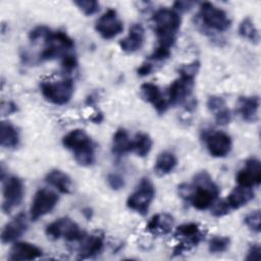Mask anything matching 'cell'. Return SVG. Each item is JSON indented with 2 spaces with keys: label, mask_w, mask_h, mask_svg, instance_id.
<instances>
[{
  "label": "cell",
  "mask_w": 261,
  "mask_h": 261,
  "mask_svg": "<svg viewBox=\"0 0 261 261\" xmlns=\"http://www.w3.org/2000/svg\"><path fill=\"white\" fill-rule=\"evenodd\" d=\"M196 3L193 2V1H176L173 3V7H174V10L177 12H187L189 11L191 8H193V6L195 5Z\"/></svg>",
  "instance_id": "60d3db41"
},
{
  "label": "cell",
  "mask_w": 261,
  "mask_h": 261,
  "mask_svg": "<svg viewBox=\"0 0 261 261\" xmlns=\"http://www.w3.org/2000/svg\"><path fill=\"white\" fill-rule=\"evenodd\" d=\"M44 48L38 56V62L51 61L62 58L74 47L73 40L62 31L50 30L43 40Z\"/></svg>",
  "instance_id": "277c9868"
},
{
  "label": "cell",
  "mask_w": 261,
  "mask_h": 261,
  "mask_svg": "<svg viewBox=\"0 0 261 261\" xmlns=\"http://www.w3.org/2000/svg\"><path fill=\"white\" fill-rule=\"evenodd\" d=\"M133 141L129 139L127 132L120 127L113 135L112 139V153L116 157H121L132 151Z\"/></svg>",
  "instance_id": "484cf974"
},
{
  "label": "cell",
  "mask_w": 261,
  "mask_h": 261,
  "mask_svg": "<svg viewBox=\"0 0 261 261\" xmlns=\"http://www.w3.org/2000/svg\"><path fill=\"white\" fill-rule=\"evenodd\" d=\"M59 198L56 193L48 189H40L36 192L31 208L30 217L33 221H37L39 218L50 213L56 206Z\"/></svg>",
  "instance_id": "30bf717a"
},
{
  "label": "cell",
  "mask_w": 261,
  "mask_h": 261,
  "mask_svg": "<svg viewBox=\"0 0 261 261\" xmlns=\"http://www.w3.org/2000/svg\"><path fill=\"white\" fill-rule=\"evenodd\" d=\"M199 68H200V62L198 60H194L190 63L180 65L178 68V73L179 75H187L195 79L199 71Z\"/></svg>",
  "instance_id": "836d02e7"
},
{
  "label": "cell",
  "mask_w": 261,
  "mask_h": 261,
  "mask_svg": "<svg viewBox=\"0 0 261 261\" xmlns=\"http://www.w3.org/2000/svg\"><path fill=\"white\" fill-rule=\"evenodd\" d=\"M191 188L192 191L187 202H190L192 206L198 210L210 208L215 203L220 193L219 187L206 170L199 171L195 174Z\"/></svg>",
  "instance_id": "6da1fadb"
},
{
  "label": "cell",
  "mask_w": 261,
  "mask_h": 261,
  "mask_svg": "<svg viewBox=\"0 0 261 261\" xmlns=\"http://www.w3.org/2000/svg\"><path fill=\"white\" fill-rule=\"evenodd\" d=\"M239 186L253 188L259 186L261 181V163L257 158H249L246 160L243 168L236 175Z\"/></svg>",
  "instance_id": "9a60e30c"
},
{
  "label": "cell",
  "mask_w": 261,
  "mask_h": 261,
  "mask_svg": "<svg viewBox=\"0 0 261 261\" xmlns=\"http://www.w3.org/2000/svg\"><path fill=\"white\" fill-rule=\"evenodd\" d=\"M230 245V239L226 236H215L208 243V250L212 254L225 252Z\"/></svg>",
  "instance_id": "4dcf8cb0"
},
{
  "label": "cell",
  "mask_w": 261,
  "mask_h": 261,
  "mask_svg": "<svg viewBox=\"0 0 261 261\" xmlns=\"http://www.w3.org/2000/svg\"><path fill=\"white\" fill-rule=\"evenodd\" d=\"M95 29L103 39L110 40L123 31V23L117 15V12L109 8L98 18Z\"/></svg>",
  "instance_id": "4fadbf2b"
},
{
  "label": "cell",
  "mask_w": 261,
  "mask_h": 261,
  "mask_svg": "<svg viewBox=\"0 0 261 261\" xmlns=\"http://www.w3.org/2000/svg\"><path fill=\"white\" fill-rule=\"evenodd\" d=\"M195 79L187 75H179L174 80L167 91L168 105H179L188 102L193 93Z\"/></svg>",
  "instance_id": "7c38bea8"
},
{
  "label": "cell",
  "mask_w": 261,
  "mask_h": 261,
  "mask_svg": "<svg viewBox=\"0 0 261 261\" xmlns=\"http://www.w3.org/2000/svg\"><path fill=\"white\" fill-rule=\"evenodd\" d=\"M17 110V107L14 103L12 102H6V103H2V107H1V111H2V114L4 115H9L13 112H15Z\"/></svg>",
  "instance_id": "7bdbcfd3"
},
{
  "label": "cell",
  "mask_w": 261,
  "mask_h": 261,
  "mask_svg": "<svg viewBox=\"0 0 261 261\" xmlns=\"http://www.w3.org/2000/svg\"><path fill=\"white\" fill-rule=\"evenodd\" d=\"M61 67L64 72H71L77 66V60L73 53H68L61 59Z\"/></svg>",
  "instance_id": "8d00e7d4"
},
{
  "label": "cell",
  "mask_w": 261,
  "mask_h": 261,
  "mask_svg": "<svg viewBox=\"0 0 261 261\" xmlns=\"http://www.w3.org/2000/svg\"><path fill=\"white\" fill-rule=\"evenodd\" d=\"M230 210L231 209L228 206L227 202L226 201H221V202H218V203L212 205L211 214L215 217H222V216L228 214Z\"/></svg>",
  "instance_id": "f35d334b"
},
{
  "label": "cell",
  "mask_w": 261,
  "mask_h": 261,
  "mask_svg": "<svg viewBox=\"0 0 261 261\" xmlns=\"http://www.w3.org/2000/svg\"><path fill=\"white\" fill-rule=\"evenodd\" d=\"M261 258V248L258 244H254L248 250L246 260L247 261H258Z\"/></svg>",
  "instance_id": "ab89813d"
},
{
  "label": "cell",
  "mask_w": 261,
  "mask_h": 261,
  "mask_svg": "<svg viewBox=\"0 0 261 261\" xmlns=\"http://www.w3.org/2000/svg\"><path fill=\"white\" fill-rule=\"evenodd\" d=\"M45 181L62 194H69L71 192V179L68 174L60 169L50 170L45 176Z\"/></svg>",
  "instance_id": "d4e9b609"
},
{
  "label": "cell",
  "mask_w": 261,
  "mask_h": 261,
  "mask_svg": "<svg viewBox=\"0 0 261 261\" xmlns=\"http://www.w3.org/2000/svg\"><path fill=\"white\" fill-rule=\"evenodd\" d=\"M106 180H107V184H108L109 188L114 190V191H119V190L123 189V187L125 185L123 176L120 175L119 173H115V172L109 173L107 175Z\"/></svg>",
  "instance_id": "d590c367"
},
{
  "label": "cell",
  "mask_w": 261,
  "mask_h": 261,
  "mask_svg": "<svg viewBox=\"0 0 261 261\" xmlns=\"http://www.w3.org/2000/svg\"><path fill=\"white\" fill-rule=\"evenodd\" d=\"M0 144L4 148L12 149L19 144V134L13 124L2 121L0 126Z\"/></svg>",
  "instance_id": "83f0119b"
},
{
  "label": "cell",
  "mask_w": 261,
  "mask_h": 261,
  "mask_svg": "<svg viewBox=\"0 0 261 261\" xmlns=\"http://www.w3.org/2000/svg\"><path fill=\"white\" fill-rule=\"evenodd\" d=\"M260 99L258 96H242L238 100V112L245 121L255 122L258 119Z\"/></svg>",
  "instance_id": "7402d4cb"
},
{
  "label": "cell",
  "mask_w": 261,
  "mask_h": 261,
  "mask_svg": "<svg viewBox=\"0 0 261 261\" xmlns=\"http://www.w3.org/2000/svg\"><path fill=\"white\" fill-rule=\"evenodd\" d=\"M253 199H254V191L252 188L238 186L229 193L225 201L227 202L230 209L236 210L247 205Z\"/></svg>",
  "instance_id": "cb8c5ba5"
},
{
  "label": "cell",
  "mask_w": 261,
  "mask_h": 261,
  "mask_svg": "<svg viewBox=\"0 0 261 261\" xmlns=\"http://www.w3.org/2000/svg\"><path fill=\"white\" fill-rule=\"evenodd\" d=\"M152 20L158 45L170 49L175 43L176 35L181 23V18L178 12L173 9L163 7L155 11Z\"/></svg>",
  "instance_id": "7a4b0ae2"
},
{
  "label": "cell",
  "mask_w": 261,
  "mask_h": 261,
  "mask_svg": "<svg viewBox=\"0 0 261 261\" xmlns=\"http://www.w3.org/2000/svg\"><path fill=\"white\" fill-rule=\"evenodd\" d=\"M174 224L173 217L168 213L154 215L146 225V230L155 236H164L171 231Z\"/></svg>",
  "instance_id": "603a6c76"
},
{
  "label": "cell",
  "mask_w": 261,
  "mask_h": 261,
  "mask_svg": "<svg viewBox=\"0 0 261 261\" xmlns=\"http://www.w3.org/2000/svg\"><path fill=\"white\" fill-rule=\"evenodd\" d=\"M104 247V234L101 232H95L90 236H86L80 241L79 259H89L100 254Z\"/></svg>",
  "instance_id": "e0dca14e"
},
{
  "label": "cell",
  "mask_w": 261,
  "mask_h": 261,
  "mask_svg": "<svg viewBox=\"0 0 261 261\" xmlns=\"http://www.w3.org/2000/svg\"><path fill=\"white\" fill-rule=\"evenodd\" d=\"M153 69H154V67H153L152 63H150V62H144V63H142V64L138 67L137 72H138V74H139L140 76H147V75H149V74L153 71Z\"/></svg>",
  "instance_id": "b9f144b4"
},
{
  "label": "cell",
  "mask_w": 261,
  "mask_h": 261,
  "mask_svg": "<svg viewBox=\"0 0 261 261\" xmlns=\"http://www.w3.org/2000/svg\"><path fill=\"white\" fill-rule=\"evenodd\" d=\"M82 213H83V215H84L88 220H91V218H92V216H93V210H92L91 208H89V207L84 208V209L82 210Z\"/></svg>",
  "instance_id": "ee69618b"
},
{
  "label": "cell",
  "mask_w": 261,
  "mask_h": 261,
  "mask_svg": "<svg viewBox=\"0 0 261 261\" xmlns=\"http://www.w3.org/2000/svg\"><path fill=\"white\" fill-rule=\"evenodd\" d=\"M177 165V159L175 155L169 151L161 152L154 165V171L158 176H164L174 170Z\"/></svg>",
  "instance_id": "4316f807"
},
{
  "label": "cell",
  "mask_w": 261,
  "mask_h": 261,
  "mask_svg": "<svg viewBox=\"0 0 261 261\" xmlns=\"http://www.w3.org/2000/svg\"><path fill=\"white\" fill-rule=\"evenodd\" d=\"M3 181L2 210L4 213L8 214L21 203L24 188L22 180L15 175H10Z\"/></svg>",
  "instance_id": "9c48e42d"
},
{
  "label": "cell",
  "mask_w": 261,
  "mask_h": 261,
  "mask_svg": "<svg viewBox=\"0 0 261 261\" xmlns=\"http://www.w3.org/2000/svg\"><path fill=\"white\" fill-rule=\"evenodd\" d=\"M62 144L73 153L74 160L80 165L91 166L95 162L96 145L84 129L70 130L62 138Z\"/></svg>",
  "instance_id": "3957f363"
},
{
  "label": "cell",
  "mask_w": 261,
  "mask_h": 261,
  "mask_svg": "<svg viewBox=\"0 0 261 261\" xmlns=\"http://www.w3.org/2000/svg\"><path fill=\"white\" fill-rule=\"evenodd\" d=\"M45 232L51 240L64 239L67 242H80L86 234L81 230L80 226L68 217H61L51 222L47 225Z\"/></svg>",
  "instance_id": "ba28073f"
},
{
  "label": "cell",
  "mask_w": 261,
  "mask_h": 261,
  "mask_svg": "<svg viewBox=\"0 0 261 261\" xmlns=\"http://www.w3.org/2000/svg\"><path fill=\"white\" fill-rule=\"evenodd\" d=\"M156 190L149 177H143L136 190L128 196L126 206L141 215H146L155 198Z\"/></svg>",
  "instance_id": "5b68a950"
},
{
  "label": "cell",
  "mask_w": 261,
  "mask_h": 261,
  "mask_svg": "<svg viewBox=\"0 0 261 261\" xmlns=\"http://www.w3.org/2000/svg\"><path fill=\"white\" fill-rule=\"evenodd\" d=\"M199 18L201 23L216 32H225L231 25V20L227 13L211 2H202L200 4Z\"/></svg>",
  "instance_id": "8992f818"
},
{
  "label": "cell",
  "mask_w": 261,
  "mask_h": 261,
  "mask_svg": "<svg viewBox=\"0 0 261 261\" xmlns=\"http://www.w3.org/2000/svg\"><path fill=\"white\" fill-rule=\"evenodd\" d=\"M207 108L214 115L217 124L226 125L230 122L231 113L222 97L210 96L207 100Z\"/></svg>",
  "instance_id": "44dd1931"
},
{
  "label": "cell",
  "mask_w": 261,
  "mask_h": 261,
  "mask_svg": "<svg viewBox=\"0 0 261 261\" xmlns=\"http://www.w3.org/2000/svg\"><path fill=\"white\" fill-rule=\"evenodd\" d=\"M50 29L46 25H38V27H35L29 34V39L30 41L35 44L39 41H43L44 38L47 36V34L49 33Z\"/></svg>",
  "instance_id": "e575fe53"
},
{
  "label": "cell",
  "mask_w": 261,
  "mask_h": 261,
  "mask_svg": "<svg viewBox=\"0 0 261 261\" xmlns=\"http://www.w3.org/2000/svg\"><path fill=\"white\" fill-rule=\"evenodd\" d=\"M244 223L247 225V227L254 231V232H260L261 229V215L260 210H254L250 213H248L244 218Z\"/></svg>",
  "instance_id": "1f68e13d"
},
{
  "label": "cell",
  "mask_w": 261,
  "mask_h": 261,
  "mask_svg": "<svg viewBox=\"0 0 261 261\" xmlns=\"http://www.w3.org/2000/svg\"><path fill=\"white\" fill-rule=\"evenodd\" d=\"M171 55L170 49L166 48V47H162V46H157L154 51L150 54L149 59L153 60V61H163L166 60L167 58H169Z\"/></svg>",
  "instance_id": "74e56055"
},
{
  "label": "cell",
  "mask_w": 261,
  "mask_h": 261,
  "mask_svg": "<svg viewBox=\"0 0 261 261\" xmlns=\"http://www.w3.org/2000/svg\"><path fill=\"white\" fill-rule=\"evenodd\" d=\"M239 34L242 38L250 41L253 44H258L260 41L259 31L250 17H246L241 21L239 25Z\"/></svg>",
  "instance_id": "f546056e"
},
{
  "label": "cell",
  "mask_w": 261,
  "mask_h": 261,
  "mask_svg": "<svg viewBox=\"0 0 261 261\" xmlns=\"http://www.w3.org/2000/svg\"><path fill=\"white\" fill-rule=\"evenodd\" d=\"M145 42V30L141 23H134L128 30L126 37L119 41L120 49L128 54L139 51Z\"/></svg>",
  "instance_id": "ac0fdd59"
},
{
  "label": "cell",
  "mask_w": 261,
  "mask_h": 261,
  "mask_svg": "<svg viewBox=\"0 0 261 261\" xmlns=\"http://www.w3.org/2000/svg\"><path fill=\"white\" fill-rule=\"evenodd\" d=\"M42 254V250L36 245L27 242H17L11 247L8 259L12 261L34 260L41 257Z\"/></svg>",
  "instance_id": "ffe728a7"
},
{
  "label": "cell",
  "mask_w": 261,
  "mask_h": 261,
  "mask_svg": "<svg viewBox=\"0 0 261 261\" xmlns=\"http://www.w3.org/2000/svg\"><path fill=\"white\" fill-rule=\"evenodd\" d=\"M141 95L145 101L150 103L158 114H163L168 108V102L163 98L159 87L153 83H145L141 86Z\"/></svg>",
  "instance_id": "d6986e66"
},
{
  "label": "cell",
  "mask_w": 261,
  "mask_h": 261,
  "mask_svg": "<svg viewBox=\"0 0 261 261\" xmlns=\"http://www.w3.org/2000/svg\"><path fill=\"white\" fill-rule=\"evenodd\" d=\"M174 236L184 239L182 242H180L173 250L174 255H179L197 246L202 241L204 234L197 223L190 222L177 226L175 228Z\"/></svg>",
  "instance_id": "8fae6325"
},
{
  "label": "cell",
  "mask_w": 261,
  "mask_h": 261,
  "mask_svg": "<svg viewBox=\"0 0 261 261\" xmlns=\"http://www.w3.org/2000/svg\"><path fill=\"white\" fill-rule=\"evenodd\" d=\"M28 228L27 216L24 213H18L9 222L5 224L1 231V242L3 244L13 243L18 240Z\"/></svg>",
  "instance_id": "2e32d148"
},
{
  "label": "cell",
  "mask_w": 261,
  "mask_h": 261,
  "mask_svg": "<svg viewBox=\"0 0 261 261\" xmlns=\"http://www.w3.org/2000/svg\"><path fill=\"white\" fill-rule=\"evenodd\" d=\"M43 97L54 105L68 103L73 95L74 85L71 79H64L56 82H44L40 86Z\"/></svg>",
  "instance_id": "52a82bcc"
},
{
  "label": "cell",
  "mask_w": 261,
  "mask_h": 261,
  "mask_svg": "<svg viewBox=\"0 0 261 261\" xmlns=\"http://www.w3.org/2000/svg\"><path fill=\"white\" fill-rule=\"evenodd\" d=\"M133 144H132V151L135 152L139 157H146L150 153L152 149V139L148 134L139 133L135 136Z\"/></svg>",
  "instance_id": "f1b7e54d"
},
{
  "label": "cell",
  "mask_w": 261,
  "mask_h": 261,
  "mask_svg": "<svg viewBox=\"0 0 261 261\" xmlns=\"http://www.w3.org/2000/svg\"><path fill=\"white\" fill-rule=\"evenodd\" d=\"M85 15H93L99 10V2L96 0H75L73 2Z\"/></svg>",
  "instance_id": "d6a6232c"
},
{
  "label": "cell",
  "mask_w": 261,
  "mask_h": 261,
  "mask_svg": "<svg viewBox=\"0 0 261 261\" xmlns=\"http://www.w3.org/2000/svg\"><path fill=\"white\" fill-rule=\"evenodd\" d=\"M204 140L208 152L215 158H223L227 156L231 151V139L224 132L214 130L205 133Z\"/></svg>",
  "instance_id": "5bb4252c"
}]
</instances>
